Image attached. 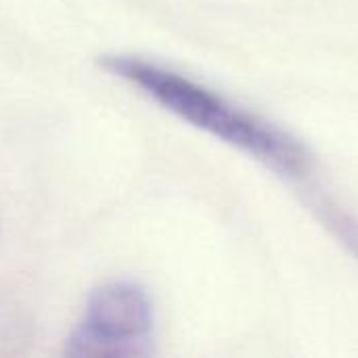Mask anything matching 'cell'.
<instances>
[{"mask_svg": "<svg viewBox=\"0 0 358 358\" xmlns=\"http://www.w3.org/2000/svg\"><path fill=\"white\" fill-rule=\"evenodd\" d=\"M99 65L107 73L136 86L172 115L245 153L296 189L315 218L358 260V218L325 191L317 162L300 138L162 63L138 55L113 52L103 55Z\"/></svg>", "mask_w": 358, "mask_h": 358, "instance_id": "6da1fadb", "label": "cell"}, {"mask_svg": "<svg viewBox=\"0 0 358 358\" xmlns=\"http://www.w3.org/2000/svg\"><path fill=\"white\" fill-rule=\"evenodd\" d=\"M67 357L155 355V306L149 292L128 279L90 292L82 317L65 340Z\"/></svg>", "mask_w": 358, "mask_h": 358, "instance_id": "7a4b0ae2", "label": "cell"}]
</instances>
